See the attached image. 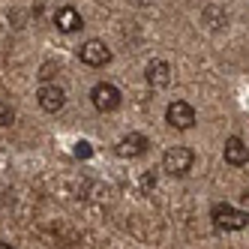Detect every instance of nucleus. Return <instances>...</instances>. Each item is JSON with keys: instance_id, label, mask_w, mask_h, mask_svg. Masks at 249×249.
<instances>
[{"instance_id": "nucleus-8", "label": "nucleus", "mask_w": 249, "mask_h": 249, "mask_svg": "<svg viewBox=\"0 0 249 249\" xmlns=\"http://www.w3.org/2000/svg\"><path fill=\"white\" fill-rule=\"evenodd\" d=\"M144 78L150 87H156V90H162V87L171 84V66L162 60V57H153L147 66H144Z\"/></svg>"}, {"instance_id": "nucleus-14", "label": "nucleus", "mask_w": 249, "mask_h": 249, "mask_svg": "<svg viewBox=\"0 0 249 249\" xmlns=\"http://www.w3.org/2000/svg\"><path fill=\"white\" fill-rule=\"evenodd\" d=\"M138 6H150V3H156V0H135Z\"/></svg>"}, {"instance_id": "nucleus-9", "label": "nucleus", "mask_w": 249, "mask_h": 249, "mask_svg": "<svg viewBox=\"0 0 249 249\" xmlns=\"http://www.w3.org/2000/svg\"><path fill=\"white\" fill-rule=\"evenodd\" d=\"M222 156H225V162L234 165V168L246 165V162H249V147H246V141H243L240 135L225 138V150H222Z\"/></svg>"}, {"instance_id": "nucleus-5", "label": "nucleus", "mask_w": 249, "mask_h": 249, "mask_svg": "<svg viewBox=\"0 0 249 249\" xmlns=\"http://www.w3.org/2000/svg\"><path fill=\"white\" fill-rule=\"evenodd\" d=\"M36 99H39V108L42 111H48V114H57L63 105H66V90L60 84H51V81H45L39 90H36Z\"/></svg>"}, {"instance_id": "nucleus-4", "label": "nucleus", "mask_w": 249, "mask_h": 249, "mask_svg": "<svg viewBox=\"0 0 249 249\" xmlns=\"http://www.w3.org/2000/svg\"><path fill=\"white\" fill-rule=\"evenodd\" d=\"M165 123L174 129H192L195 126V108L186 99H174L165 108Z\"/></svg>"}, {"instance_id": "nucleus-2", "label": "nucleus", "mask_w": 249, "mask_h": 249, "mask_svg": "<svg viewBox=\"0 0 249 249\" xmlns=\"http://www.w3.org/2000/svg\"><path fill=\"white\" fill-rule=\"evenodd\" d=\"M192 165H195V153H192L189 147H183V144L168 147V150L162 153V171L171 174V177H183V174H189Z\"/></svg>"}, {"instance_id": "nucleus-10", "label": "nucleus", "mask_w": 249, "mask_h": 249, "mask_svg": "<svg viewBox=\"0 0 249 249\" xmlns=\"http://www.w3.org/2000/svg\"><path fill=\"white\" fill-rule=\"evenodd\" d=\"M54 27H57L60 33H75V30H81V27H84L81 12H78L75 6H60V9L54 12Z\"/></svg>"}, {"instance_id": "nucleus-1", "label": "nucleus", "mask_w": 249, "mask_h": 249, "mask_svg": "<svg viewBox=\"0 0 249 249\" xmlns=\"http://www.w3.org/2000/svg\"><path fill=\"white\" fill-rule=\"evenodd\" d=\"M210 219H213V225L222 228V231H243L249 225V213L231 207V204H213Z\"/></svg>"}, {"instance_id": "nucleus-6", "label": "nucleus", "mask_w": 249, "mask_h": 249, "mask_svg": "<svg viewBox=\"0 0 249 249\" xmlns=\"http://www.w3.org/2000/svg\"><path fill=\"white\" fill-rule=\"evenodd\" d=\"M78 57H81V63L84 66H105L111 60V51H108V45H105L102 39H87L81 48H78Z\"/></svg>"}, {"instance_id": "nucleus-13", "label": "nucleus", "mask_w": 249, "mask_h": 249, "mask_svg": "<svg viewBox=\"0 0 249 249\" xmlns=\"http://www.w3.org/2000/svg\"><path fill=\"white\" fill-rule=\"evenodd\" d=\"M93 150H90V144H87V141H78V144H75V156H81V159H87V156H90Z\"/></svg>"}, {"instance_id": "nucleus-3", "label": "nucleus", "mask_w": 249, "mask_h": 249, "mask_svg": "<svg viewBox=\"0 0 249 249\" xmlns=\"http://www.w3.org/2000/svg\"><path fill=\"white\" fill-rule=\"evenodd\" d=\"M120 90L111 84V81H99L93 84V90H90V102H93V108L102 111V114H108V111H117L120 108Z\"/></svg>"}, {"instance_id": "nucleus-11", "label": "nucleus", "mask_w": 249, "mask_h": 249, "mask_svg": "<svg viewBox=\"0 0 249 249\" xmlns=\"http://www.w3.org/2000/svg\"><path fill=\"white\" fill-rule=\"evenodd\" d=\"M12 123H15V108H12L9 102L0 99V129H9Z\"/></svg>"}, {"instance_id": "nucleus-12", "label": "nucleus", "mask_w": 249, "mask_h": 249, "mask_svg": "<svg viewBox=\"0 0 249 249\" xmlns=\"http://www.w3.org/2000/svg\"><path fill=\"white\" fill-rule=\"evenodd\" d=\"M138 186H141V195H147L150 189H156V177H153V174H141Z\"/></svg>"}, {"instance_id": "nucleus-7", "label": "nucleus", "mask_w": 249, "mask_h": 249, "mask_svg": "<svg viewBox=\"0 0 249 249\" xmlns=\"http://www.w3.org/2000/svg\"><path fill=\"white\" fill-rule=\"evenodd\" d=\"M147 147H150V141L141 135V132H129V135H123V138L117 141L114 153H117L120 159H138V156L147 153Z\"/></svg>"}]
</instances>
